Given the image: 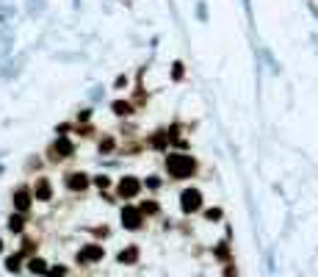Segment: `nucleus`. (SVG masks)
Segmentation results:
<instances>
[{"label": "nucleus", "mask_w": 318, "mask_h": 277, "mask_svg": "<svg viewBox=\"0 0 318 277\" xmlns=\"http://www.w3.org/2000/svg\"><path fill=\"white\" fill-rule=\"evenodd\" d=\"M164 169L172 180H188L197 175V158L188 153H166Z\"/></svg>", "instance_id": "1"}, {"label": "nucleus", "mask_w": 318, "mask_h": 277, "mask_svg": "<svg viewBox=\"0 0 318 277\" xmlns=\"http://www.w3.org/2000/svg\"><path fill=\"white\" fill-rule=\"evenodd\" d=\"M180 211L188 217V214H197V211H202V191L194 189V186H188V189H183L180 194Z\"/></svg>", "instance_id": "2"}, {"label": "nucleus", "mask_w": 318, "mask_h": 277, "mask_svg": "<svg viewBox=\"0 0 318 277\" xmlns=\"http://www.w3.org/2000/svg\"><path fill=\"white\" fill-rule=\"evenodd\" d=\"M141 194V183H138V178H133V175H125L119 183H116V197L119 199H133Z\"/></svg>", "instance_id": "3"}, {"label": "nucleus", "mask_w": 318, "mask_h": 277, "mask_svg": "<svg viewBox=\"0 0 318 277\" xmlns=\"http://www.w3.org/2000/svg\"><path fill=\"white\" fill-rule=\"evenodd\" d=\"M72 156H75V144H72L67 136H58L53 141V147H50L53 161H64V158H72Z\"/></svg>", "instance_id": "4"}, {"label": "nucleus", "mask_w": 318, "mask_h": 277, "mask_svg": "<svg viewBox=\"0 0 318 277\" xmlns=\"http://www.w3.org/2000/svg\"><path fill=\"white\" fill-rule=\"evenodd\" d=\"M141 225H144V217H141V211L136 205L122 208V227L125 230H141Z\"/></svg>", "instance_id": "5"}, {"label": "nucleus", "mask_w": 318, "mask_h": 277, "mask_svg": "<svg viewBox=\"0 0 318 277\" xmlns=\"http://www.w3.org/2000/svg\"><path fill=\"white\" fill-rule=\"evenodd\" d=\"M105 258V250H103V244H86L83 250L77 252V263L80 266H89V263H97V260H103Z\"/></svg>", "instance_id": "6"}, {"label": "nucleus", "mask_w": 318, "mask_h": 277, "mask_svg": "<svg viewBox=\"0 0 318 277\" xmlns=\"http://www.w3.org/2000/svg\"><path fill=\"white\" fill-rule=\"evenodd\" d=\"M31 205H34V194H31V189H28V186H19V189L14 191V211H17V214H28Z\"/></svg>", "instance_id": "7"}, {"label": "nucleus", "mask_w": 318, "mask_h": 277, "mask_svg": "<svg viewBox=\"0 0 318 277\" xmlns=\"http://www.w3.org/2000/svg\"><path fill=\"white\" fill-rule=\"evenodd\" d=\"M89 183H92V178H89L86 172H69L67 178H64V186H67L69 191H86Z\"/></svg>", "instance_id": "8"}, {"label": "nucleus", "mask_w": 318, "mask_h": 277, "mask_svg": "<svg viewBox=\"0 0 318 277\" xmlns=\"http://www.w3.org/2000/svg\"><path fill=\"white\" fill-rule=\"evenodd\" d=\"M31 194H34V199H39V202H50L53 199V183L47 180V178H39V180L34 183Z\"/></svg>", "instance_id": "9"}, {"label": "nucleus", "mask_w": 318, "mask_h": 277, "mask_svg": "<svg viewBox=\"0 0 318 277\" xmlns=\"http://www.w3.org/2000/svg\"><path fill=\"white\" fill-rule=\"evenodd\" d=\"M111 111L116 114V117H133V111H136V108H133V103H130V100H113V103H111Z\"/></svg>", "instance_id": "10"}, {"label": "nucleus", "mask_w": 318, "mask_h": 277, "mask_svg": "<svg viewBox=\"0 0 318 277\" xmlns=\"http://www.w3.org/2000/svg\"><path fill=\"white\" fill-rule=\"evenodd\" d=\"M28 272H31V275H44V272H47V260L31 255V258H28Z\"/></svg>", "instance_id": "11"}, {"label": "nucleus", "mask_w": 318, "mask_h": 277, "mask_svg": "<svg viewBox=\"0 0 318 277\" xmlns=\"http://www.w3.org/2000/svg\"><path fill=\"white\" fill-rule=\"evenodd\" d=\"M9 230L11 233H22V230H25V214H11L9 217Z\"/></svg>", "instance_id": "12"}, {"label": "nucleus", "mask_w": 318, "mask_h": 277, "mask_svg": "<svg viewBox=\"0 0 318 277\" xmlns=\"http://www.w3.org/2000/svg\"><path fill=\"white\" fill-rule=\"evenodd\" d=\"M116 260H119V263H136V260H138V247H128V250H122L119 255H116Z\"/></svg>", "instance_id": "13"}, {"label": "nucleus", "mask_w": 318, "mask_h": 277, "mask_svg": "<svg viewBox=\"0 0 318 277\" xmlns=\"http://www.w3.org/2000/svg\"><path fill=\"white\" fill-rule=\"evenodd\" d=\"M6 269H9L11 275H17L19 269H22V255H19V252H14V255H9V258H6Z\"/></svg>", "instance_id": "14"}, {"label": "nucleus", "mask_w": 318, "mask_h": 277, "mask_svg": "<svg viewBox=\"0 0 318 277\" xmlns=\"http://www.w3.org/2000/svg\"><path fill=\"white\" fill-rule=\"evenodd\" d=\"M138 211H141V217H155L158 214V202H152V199H144V202H138Z\"/></svg>", "instance_id": "15"}, {"label": "nucleus", "mask_w": 318, "mask_h": 277, "mask_svg": "<svg viewBox=\"0 0 318 277\" xmlns=\"http://www.w3.org/2000/svg\"><path fill=\"white\" fill-rule=\"evenodd\" d=\"M67 275H69V269L58 263V266H47V272H44L42 277H67Z\"/></svg>", "instance_id": "16"}, {"label": "nucleus", "mask_w": 318, "mask_h": 277, "mask_svg": "<svg viewBox=\"0 0 318 277\" xmlns=\"http://www.w3.org/2000/svg\"><path fill=\"white\" fill-rule=\"evenodd\" d=\"M183 75H186V64H183V61H174L172 64V80L174 83H180Z\"/></svg>", "instance_id": "17"}, {"label": "nucleus", "mask_w": 318, "mask_h": 277, "mask_svg": "<svg viewBox=\"0 0 318 277\" xmlns=\"http://www.w3.org/2000/svg\"><path fill=\"white\" fill-rule=\"evenodd\" d=\"M36 252V241L34 238H22V247H19V255L25 258V255H34Z\"/></svg>", "instance_id": "18"}, {"label": "nucleus", "mask_w": 318, "mask_h": 277, "mask_svg": "<svg viewBox=\"0 0 318 277\" xmlns=\"http://www.w3.org/2000/svg\"><path fill=\"white\" fill-rule=\"evenodd\" d=\"M92 183H94V186H97V189H100V191L111 189V178H108V175H97V178H94V180H92Z\"/></svg>", "instance_id": "19"}, {"label": "nucleus", "mask_w": 318, "mask_h": 277, "mask_svg": "<svg viewBox=\"0 0 318 277\" xmlns=\"http://www.w3.org/2000/svg\"><path fill=\"white\" fill-rule=\"evenodd\" d=\"M222 217H224L222 208H207V211H205V219H207V222H219Z\"/></svg>", "instance_id": "20"}, {"label": "nucleus", "mask_w": 318, "mask_h": 277, "mask_svg": "<svg viewBox=\"0 0 318 277\" xmlns=\"http://www.w3.org/2000/svg\"><path fill=\"white\" fill-rule=\"evenodd\" d=\"M113 147H116V141H113L111 136L100 138V153H113Z\"/></svg>", "instance_id": "21"}, {"label": "nucleus", "mask_w": 318, "mask_h": 277, "mask_svg": "<svg viewBox=\"0 0 318 277\" xmlns=\"http://www.w3.org/2000/svg\"><path fill=\"white\" fill-rule=\"evenodd\" d=\"M144 186H147V189H161V178H158V175H150V178H147V180H144Z\"/></svg>", "instance_id": "22"}, {"label": "nucleus", "mask_w": 318, "mask_h": 277, "mask_svg": "<svg viewBox=\"0 0 318 277\" xmlns=\"http://www.w3.org/2000/svg\"><path fill=\"white\" fill-rule=\"evenodd\" d=\"M128 83H130V80H128V75H119V78H116V83H113V86H116V89H128Z\"/></svg>", "instance_id": "23"}, {"label": "nucleus", "mask_w": 318, "mask_h": 277, "mask_svg": "<svg viewBox=\"0 0 318 277\" xmlns=\"http://www.w3.org/2000/svg\"><path fill=\"white\" fill-rule=\"evenodd\" d=\"M89 119H92V111H89V108H86V111H80V114H77V122H89Z\"/></svg>", "instance_id": "24"}, {"label": "nucleus", "mask_w": 318, "mask_h": 277, "mask_svg": "<svg viewBox=\"0 0 318 277\" xmlns=\"http://www.w3.org/2000/svg\"><path fill=\"white\" fill-rule=\"evenodd\" d=\"M0 252H3V241H0Z\"/></svg>", "instance_id": "25"}]
</instances>
